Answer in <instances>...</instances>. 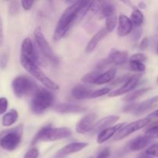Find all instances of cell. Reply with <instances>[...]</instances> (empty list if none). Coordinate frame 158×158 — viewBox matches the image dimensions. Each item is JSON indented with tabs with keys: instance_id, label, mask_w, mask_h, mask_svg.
<instances>
[{
	"instance_id": "277c9868",
	"label": "cell",
	"mask_w": 158,
	"mask_h": 158,
	"mask_svg": "<svg viewBox=\"0 0 158 158\" xmlns=\"http://www.w3.org/2000/svg\"><path fill=\"white\" fill-rule=\"evenodd\" d=\"M23 133V125H19L12 129L2 132L0 134V147L8 151L15 150L21 143Z\"/></svg>"
},
{
	"instance_id": "7402d4cb",
	"label": "cell",
	"mask_w": 158,
	"mask_h": 158,
	"mask_svg": "<svg viewBox=\"0 0 158 158\" xmlns=\"http://www.w3.org/2000/svg\"><path fill=\"white\" fill-rule=\"evenodd\" d=\"M157 103H158V95L152 97V98L148 99V100H145V101L141 102L139 104L135 105V107H134L133 113L135 115H140V114H143L146 111H148V110L151 109Z\"/></svg>"
},
{
	"instance_id": "f907efd6",
	"label": "cell",
	"mask_w": 158,
	"mask_h": 158,
	"mask_svg": "<svg viewBox=\"0 0 158 158\" xmlns=\"http://www.w3.org/2000/svg\"><path fill=\"white\" fill-rule=\"evenodd\" d=\"M89 158H92V157H89Z\"/></svg>"
},
{
	"instance_id": "e0dca14e",
	"label": "cell",
	"mask_w": 158,
	"mask_h": 158,
	"mask_svg": "<svg viewBox=\"0 0 158 158\" xmlns=\"http://www.w3.org/2000/svg\"><path fill=\"white\" fill-rule=\"evenodd\" d=\"M107 58L111 63H114L117 66H120V65L124 64L128 61L129 56H128V52L126 51L112 49L110 51Z\"/></svg>"
},
{
	"instance_id": "d6a6232c",
	"label": "cell",
	"mask_w": 158,
	"mask_h": 158,
	"mask_svg": "<svg viewBox=\"0 0 158 158\" xmlns=\"http://www.w3.org/2000/svg\"><path fill=\"white\" fill-rule=\"evenodd\" d=\"M19 2L17 1H13L11 2L10 5H9V12L10 13V15H15L16 14L19 13Z\"/></svg>"
},
{
	"instance_id": "9c48e42d",
	"label": "cell",
	"mask_w": 158,
	"mask_h": 158,
	"mask_svg": "<svg viewBox=\"0 0 158 158\" xmlns=\"http://www.w3.org/2000/svg\"><path fill=\"white\" fill-rule=\"evenodd\" d=\"M140 77L141 74H134L133 76H131V77L127 80V82H125L123 86H120L119 89L110 92L108 96L110 97H117L122 96L123 94H128L137 86L140 82Z\"/></svg>"
},
{
	"instance_id": "d6986e66",
	"label": "cell",
	"mask_w": 158,
	"mask_h": 158,
	"mask_svg": "<svg viewBox=\"0 0 158 158\" xmlns=\"http://www.w3.org/2000/svg\"><path fill=\"white\" fill-rule=\"evenodd\" d=\"M151 139L146 136H139L131 140L128 144V149L131 151H139L146 148L151 143Z\"/></svg>"
},
{
	"instance_id": "5b68a950",
	"label": "cell",
	"mask_w": 158,
	"mask_h": 158,
	"mask_svg": "<svg viewBox=\"0 0 158 158\" xmlns=\"http://www.w3.org/2000/svg\"><path fill=\"white\" fill-rule=\"evenodd\" d=\"M12 88L14 94L18 98H22L30 94L33 95L39 89L35 81L26 76H18L15 77L12 80Z\"/></svg>"
},
{
	"instance_id": "f6af8a7d",
	"label": "cell",
	"mask_w": 158,
	"mask_h": 158,
	"mask_svg": "<svg viewBox=\"0 0 158 158\" xmlns=\"http://www.w3.org/2000/svg\"><path fill=\"white\" fill-rule=\"evenodd\" d=\"M138 158H151V157H150L149 156L147 155V154H145V152H144V153H143V154H140V155L138 157Z\"/></svg>"
},
{
	"instance_id": "e575fe53",
	"label": "cell",
	"mask_w": 158,
	"mask_h": 158,
	"mask_svg": "<svg viewBox=\"0 0 158 158\" xmlns=\"http://www.w3.org/2000/svg\"><path fill=\"white\" fill-rule=\"evenodd\" d=\"M9 102L6 97H0V115L5 114L7 110Z\"/></svg>"
},
{
	"instance_id": "7dc6e473",
	"label": "cell",
	"mask_w": 158,
	"mask_h": 158,
	"mask_svg": "<svg viewBox=\"0 0 158 158\" xmlns=\"http://www.w3.org/2000/svg\"><path fill=\"white\" fill-rule=\"evenodd\" d=\"M156 50H157V54H158V38H157V49H156Z\"/></svg>"
},
{
	"instance_id": "4fadbf2b",
	"label": "cell",
	"mask_w": 158,
	"mask_h": 158,
	"mask_svg": "<svg viewBox=\"0 0 158 158\" xmlns=\"http://www.w3.org/2000/svg\"><path fill=\"white\" fill-rule=\"evenodd\" d=\"M119 119L120 118H119L118 116L114 115L107 116V117L101 119V120H100L98 122H97V123H95V125H94V127H93L92 131H90L91 134H100L101 131L110 127L114 123H115L116 122L118 121Z\"/></svg>"
},
{
	"instance_id": "ac0fdd59",
	"label": "cell",
	"mask_w": 158,
	"mask_h": 158,
	"mask_svg": "<svg viewBox=\"0 0 158 158\" xmlns=\"http://www.w3.org/2000/svg\"><path fill=\"white\" fill-rule=\"evenodd\" d=\"M92 89L89 86L85 84H77L73 88L71 94L76 100H83L89 98V96L92 94Z\"/></svg>"
},
{
	"instance_id": "603a6c76",
	"label": "cell",
	"mask_w": 158,
	"mask_h": 158,
	"mask_svg": "<svg viewBox=\"0 0 158 158\" xmlns=\"http://www.w3.org/2000/svg\"><path fill=\"white\" fill-rule=\"evenodd\" d=\"M116 73H117V69L115 68H111L108 69L106 72L100 74V77L97 78V81L95 82V84L103 85L113 81V80L115 78Z\"/></svg>"
},
{
	"instance_id": "5bb4252c",
	"label": "cell",
	"mask_w": 158,
	"mask_h": 158,
	"mask_svg": "<svg viewBox=\"0 0 158 158\" xmlns=\"http://www.w3.org/2000/svg\"><path fill=\"white\" fill-rule=\"evenodd\" d=\"M126 123H118L117 125L110 127L107 128V129L104 130V131H101L100 134H98L97 136V141L98 143H103L104 142L109 140L111 137H114L115 134H117L123 127L125 126Z\"/></svg>"
},
{
	"instance_id": "30bf717a",
	"label": "cell",
	"mask_w": 158,
	"mask_h": 158,
	"mask_svg": "<svg viewBox=\"0 0 158 158\" xmlns=\"http://www.w3.org/2000/svg\"><path fill=\"white\" fill-rule=\"evenodd\" d=\"M97 115L95 113H89L83 117L76 126V131L78 134H85L92 131L93 127L95 125Z\"/></svg>"
},
{
	"instance_id": "836d02e7",
	"label": "cell",
	"mask_w": 158,
	"mask_h": 158,
	"mask_svg": "<svg viewBox=\"0 0 158 158\" xmlns=\"http://www.w3.org/2000/svg\"><path fill=\"white\" fill-rule=\"evenodd\" d=\"M39 155H40V151H39V150L36 148H30L26 153V154H25L23 158H38Z\"/></svg>"
},
{
	"instance_id": "8d00e7d4",
	"label": "cell",
	"mask_w": 158,
	"mask_h": 158,
	"mask_svg": "<svg viewBox=\"0 0 158 158\" xmlns=\"http://www.w3.org/2000/svg\"><path fill=\"white\" fill-rule=\"evenodd\" d=\"M111 154V151L110 148H103L102 151L99 152L97 154V158H109Z\"/></svg>"
},
{
	"instance_id": "7a4b0ae2",
	"label": "cell",
	"mask_w": 158,
	"mask_h": 158,
	"mask_svg": "<svg viewBox=\"0 0 158 158\" xmlns=\"http://www.w3.org/2000/svg\"><path fill=\"white\" fill-rule=\"evenodd\" d=\"M72 132L66 127H52V125H46L37 132L31 144L35 145L41 141H56L70 137Z\"/></svg>"
},
{
	"instance_id": "7c38bea8",
	"label": "cell",
	"mask_w": 158,
	"mask_h": 158,
	"mask_svg": "<svg viewBox=\"0 0 158 158\" xmlns=\"http://www.w3.org/2000/svg\"><path fill=\"white\" fill-rule=\"evenodd\" d=\"M20 57L26 59L28 61L35 64V45L30 38H26L22 43Z\"/></svg>"
},
{
	"instance_id": "1f68e13d",
	"label": "cell",
	"mask_w": 158,
	"mask_h": 158,
	"mask_svg": "<svg viewBox=\"0 0 158 158\" xmlns=\"http://www.w3.org/2000/svg\"><path fill=\"white\" fill-rule=\"evenodd\" d=\"M145 154L149 157H158V143H154L150 146L145 151Z\"/></svg>"
},
{
	"instance_id": "ffe728a7",
	"label": "cell",
	"mask_w": 158,
	"mask_h": 158,
	"mask_svg": "<svg viewBox=\"0 0 158 158\" xmlns=\"http://www.w3.org/2000/svg\"><path fill=\"white\" fill-rule=\"evenodd\" d=\"M107 32H108L106 31V28H103V29H100V30L91 38V40H89V42L88 43L87 46H86V49H85L86 52H87V53L92 52L95 49V48L97 47L98 43L106 36Z\"/></svg>"
},
{
	"instance_id": "6da1fadb",
	"label": "cell",
	"mask_w": 158,
	"mask_h": 158,
	"mask_svg": "<svg viewBox=\"0 0 158 158\" xmlns=\"http://www.w3.org/2000/svg\"><path fill=\"white\" fill-rule=\"evenodd\" d=\"M81 2L77 1L73 2L61 15L53 33V40L55 41H59L63 38L74 24L78 23L77 12L81 5Z\"/></svg>"
},
{
	"instance_id": "f1b7e54d",
	"label": "cell",
	"mask_w": 158,
	"mask_h": 158,
	"mask_svg": "<svg viewBox=\"0 0 158 158\" xmlns=\"http://www.w3.org/2000/svg\"><path fill=\"white\" fill-rule=\"evenodd\" d=\"M117 16L116 14L106 19V29L108 32H111L115 29L117 22Z\"/></svg>"
},
{
	"instance_id": "b9f144b4",
	"label": "cell",
	"mask_w": 158,
	"mask_h": 158,
	"mask_svg": "<svg viewBox=\"0 0 158 158\" xmlns=\"http://www.w3.org/2000/svg\"><path fill=\"white\" fill-rule=\"evenodd\" d=\"M142 35V29H140V28H137L135 30L132 31V39L134 41H137L140 39V37Z\"/></svg>"
},
{
	"instance_id": "8992f818",
	"label": "cell",
	"mask_w": 158,
	"mask_h": 158,
	"mask_svg": "<svg viewBox=\"0 0 158 158\" xmlns=\"http://www.w3.org/2000/svg\"><path fill=\"white\" fill-rule=\"evenodd\" d=\"M20 63L23 66V67L29 73H30L32 77H35L36 80H38L40 83H43L46 87H47L51 90H58L60 89V86L57 83L52 81L50 78L47 77L44 73L43 72L40 66L36 64L31 62L28 61L26 59L20 57Z\"/></svg>"
},
{
	"instance_id": "f35d334b",
	"label": "cell",
	"mask_w": 158,
	"mask_h": 158,
	"mask_svg": "<svg viewBox=\"0 0 158 158\" xmlns=\"http://www.w3.org/2000/svg\"><path fill=\"white\" fill-rule=\"evenodd\" d=\"M110 64H111V63L110 62V60H108L107 57H106V59H103V60H100V62H98V63H97V70L100 71L101 69H104V68H106V66H109Z\"/></svg>"
},
{
	"instance_id": "3957f363",
	"label": "cell",
	"mask_w": 158,
	"mask_h": 158,
	"mask_svg": "<svg viewBox=\"0 0 158 158\" xmlns=\"http://www.w3.org/2000/svg\"><path fill=\"white\" fill-rule=\"evenodd\" d=\"M54 101V96L49 89L39 88L32 95L30 103L31 111L34 114H41L49 109Z\"/></svg>"
},
{
	"instance_id": "8fae6325",
	"label": "cell",
	"mask_w": 158,
	"mask_h": 158,
	"mask_svg": "<svg viewBox=\"0 0 158 158\" xmlns=\"http://www.w3.org/2000/svg\"><path fill=\"white\" fill-rule=\"evenodd\" d=\"M88 146V143L86 142H74V143H70L69 144L66 145L59 150L56 154L54 156V158H63L66 156L69 155V154L77 153L79 151H82L84 148Z\"/></svg>"
},
{
	"instance_id": "d4e9b609",
	"label": "cell",
	"mask_w": 158,
	"mask_h": 158,
	"mask_svg": "<svg viewBox=\"0 0 158 158\" xmlns=\"http://www.w3.org/2000/svg\"><path fill=\"white\" fill-rule=\"evenodd\" d=\"M130 19H131L133 26H135L136 28H139L144 21V16L140 9H134L131 13Z\"/></svg>"
},
{
	"instance_id": "f546056e",
	"label": "cell",
	"mask_w": 158,
	"mask_h": 158,
	"mask_svg": "<svg viewBox=\"0 0 158 158\" xmlns=\"http://www.w3.org/2000/svg\"><path fill=\"white\" fill-rule=\"evenodd\" d=\"M145 136L151 140L158 139V123L151 125L145 132Z\"/></svg>"
},
{
	"instance_id": "52a82bcc",
	"label": "cell",
	"mask_w": 158,
	"mask_h": 158,
	"mask_svg": "<svg viewBox=\"0 0 158 158\" xmlns=\"http://www.w3.org/2000/svg\"><path fill=\"white\" fill-rule=\"evenodd\" d=\"M34 37H35L36 46H38L40 50L41 51L42 53L43 54V56H44L48 60H49L51 63H53L54 65L58 64V57H57L56 56V54L54 53L52 47H51V46L49 44L47 40H46L44 34L42 32L41 28L37 27L36 29H35V31H34Z\"/></svg>"
},
{
	"instance_id": "ee69618b",
	"label": "cell",
	"mask_w": 158,
	"mask_h": 158,
	"mask_svg": "<svg viewBox=\"0 0 158 158\" xmlns=\"http://www.w3.org/2000/svg\"><path fill=\"white\" fill-rule=\"evenodd\" d=\"M149 117H158V110H157L154 111L153 113H151V114L149 115Z\"/></svg>"
},
{
	"instance_id": "c3c4849f",
	"label": "cell",
	"mask_w": 158,
	"mask_h": 158,
	"mask_svg": "<svg viewBox=\"0 0 158 158\" xmlns=\"http://www.w3.org/2000/svg\"><path fill=\"white\" fill-rule=\"evenodd\" d=\"M157 83H158V77H157Z\"/></svg>"
},
{
	"instance_id": "681fc988",
	"label": "cell",
	"mask_w": 158,
	"mask_h": 158,
	"mask_svg": "<svg viewBox=\"0 0 158 158\" xmlns=\"http://www.w3.org/2000/svg\"><path fill=\"white\" fill-rule=\"evenodd\" d=\"M157 26H158V25H157ZM157 29H158V27H157Z\"/></svg>"
},
{
	"instance_id": "7bdbcfd3",
	"label": "cell",
	"mask_w": 158,
	"mask_h": 158,
	"mask_svg": "<svg viewBox=\"0 0 158 158\" xmlns=\"http://www.w3.org/2000/svg\"><path fill=\"white\" fill-rule=\"evenodd\" d=\"M148 46H149V40L146 37V38H144L141 41L140 46H139V48L142 49V50H144V49H146L148 47Z\"/></svg>"
},
{
	"instance_id": "83f0119b",
	"label": "cell",
	"mask_w": 158,
	"mask_h": 158,
	"mask_svg": "<svg viewBox=\"0 0 158 158\" xmlns=\"http://www.w3.org/2000/svg\"><path fill=\"white\" fill-rule=\"evenodd\" d=\"M129 66L131 71L137 73H143L146 69L144 63L134 60H129Z\"/></svg>"
},
{
	"instance_id": "484cf974",
	"label": "cell",
	"mask_w": 158,
	"mask_h": 158,
	"mask_svg": "<svg viewBox=\"0 0 158 158\" xmlns=\"http://www.w3.org/2000/svg\"><path fill=\"white\" fill-rule=\"evenodd\" d=\"M150 90V88H142V89H138V90H136L134 92L131 93V94H127V95L125 96L123 98V100L125 102H132L134 100H137L138 98H140V97H142L143 95H144L146 93H148Z\"/></svg>"
},
{
	"instance_id": "2e32d148",
	"label": "cell",
	"mask_w": 158,
	"mask_h": 158,
	"mask_svg": "<svg viewBox=\"0 0 158 158\" xmlns=\"http://www.w3.org/2000/svg\"><path fill=\"white\" fill-rule=\"evenodd\" d=\"M55 112L59 114H81L85 112L86 109L83 106L72 103H62L54 106Z\"/></svg>"
},
{
	"instance_id": "d590c367",
	"label": "cell",
	"mask_w": 158,
	"mask_h": 158,
	"mask_svg": "<svg viewBox=\"0 0 158 158\" xmlns=\"http://www.w3.org/2000/svg\"><path fill=\"white\" fill-rule=\"evenodd\" d=\"M148 60V57L143 53H136L131 56L129 58V60H134V61H139L143 63Z\"/></svg>"
},
{
	"instance_id": "60d3db41",
	"label": "cell",
	"mask_w": 158,
	"mask_h": 158,
	"mask_svg": "<svg viewBox=\"0 0 158 158\" xmlns=\"http://www.w3.org/2000/svg\"><path fill=\"white\" fill-rule=\"evenodd\" d=\"M35 2L34 1H22L21 2V6L23 8L24 10H30L32 7L33 6Z\"/></svg>"
},
{
	"instance_id": "9a60e30c",
	"label": "cell",
	"mask_w": 158,
	"mask_h": 158,
	"mask_svg": "<svg viewBox=\"0 0 158 158\" xmlns=\"http://www.w3.org/2000/svg\"><path fill=\"white\" fill-rule=\"evenodd\" d=\"M133 24L130 18L127 15H120L118 17V28H117V34L119 36H126L131 33L133 31Z\"/></svg>"
},
{
	"instance_id": "74e56055",
	"label": "cell",
	"mask_w": 158,
	"mask_h": 158,
	"mask_svg": "<svg viewBox=\"0 0 158 158\" xmlns=\"http://www.w3.org/2000/svg\"><path fill=\"white\" fill-rule=\"evenodd\" d=\"M8 62H9V55L6 52H4L0 56V67L2 69H5L7 66Z\"/></svg>"
},
{
	"instance_id": "44dd1931",
	"label": "cell",
	"mask_w": 158,
	"mask_h": 158,
	"mask_svg": "<svg viewBox=\"0 0 158 158\" xmlns=\"http://www.w3.org/2000/svg\"><path fill=\"white\" fill-rule=\"evenodd\" d=\"M115 13V6L110 2H100V6L97 15L100 19H106Z\"/></svg>"
},
{
	"instance_id": "cb8c5ba5",
	"label": "cell",
	"mask_w": 158,
	"mask_h": 158,
	"mask_svg": "<svg viewBox=\"0 0 158 158\" xmlns=\"http://www.w3.org/2000/svg\"><path fill=\"white\" fill-rule=\"evenodd\" d=\"M19 114L15 110H10L2 117V125L4 127H10L18 120Z\"/></svg>"
},
{
	"instance_id": "4dcf8cb0",
	"label": "cell",
	"mask_w": 158,
	"mask_h": 158,
	"mask_svg": "<svg viewBox=\"0 0 158 158\" xmlns=\"http://www.w3.org/2000/svg\"><path fill=\"white\" fill-rule=\"evenodd\" d=\"M110 93V88H101V89H97V90L93 91L92 94L89 96V98H97V97H103V96L106 95V94H109Z\"/></svg>"
},
{
	"instance_id": "ab89813d",
	"label": "cell",
	"mask_w": 158,
	"mask_h": 158,
	"mask_svg": "<svg viewBox=\"0 0 158 158\" xmlns=\"http://www.w3.org/2000/svg\"><path fill=\"white\" fill-rule=\"evenodd\" d=\"M4 45V31H3V21L0 16V48Z\"/></svg>"
},
{
	"instance_id": "4316f807",
	"label": "cell",
	"mask_w": 158,
	"mask_h": 158,
	"mask_svg": "<svg viewBox=\"0 0 158 158\" xmlns=\"http://www.w3.org/2000/svg\"><path fill=\"white\" fill-rule=\"evenodd\" d=\"M100 74H101V73L99 70L92 71V72H89L88 73L85 74L82 77L81 80L84 83H93V84H95V82L97 81V78L100 77Z\"/></svg>"
},
{
	"instance_id": "bcb514c9",
	"label": "cell",
	"mask_w": 158,
	"mask_h": 158,
	"mask_svg": "<svg viewBox=\"0 0 158 158\" xmlns=\"http://www.w3.org/2000/svg\"><path fill=\"white\" fill-rule=\"evenodd\" d=\"M139 7L140 8H142V9H144V8H146V5L144 4V2H140L139 3Z\"/></svg>"
},
{
	"instance_id": "ba28073f",
	"label": "cell",
	"mask_w": 158,
	"mask_h": 158,
	"mask_svg": "<svg viewBox=\"0 0 158 158\" xmlns=\"http://www.w3.org/2000/svg\"><path fill=\"white\" fill-rule=\"evenodd\" d=\"M151 117H145V118L140 119V120H137L136 121L132 122V123H129V124H127L116 134L115 137L114 138V140L115 141H119V140H121L123 139H124L125 137H128L129 135H131L133 133L136 132V131H139V130L143 129V127H145L146 126H148V124L151 122Z\"/></svg>"
}]
</instances>
